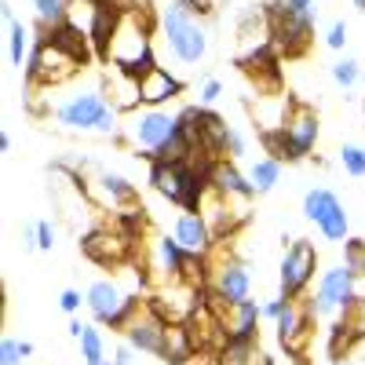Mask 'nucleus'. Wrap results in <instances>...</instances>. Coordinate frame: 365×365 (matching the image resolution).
I'll use <instances>...</instances> for the list:
<instances>
[{
    "instance_id": "f257e3e1",
    "label": "nucleus",
    "mask_w": 365,
    "mask_h": 365,
    "mask_svg": "<svg viewBox=\"0 0 365 365\" xmlns=\"http://www.w3.org/2000/svg\"><path fill=\"white\" fill-rule=\"evenodd\" d=\"M99 58L120 73H132V77H143L146 70H154L158 55H154V22H150V11L125 8V15H120L113 37Z\"/></svg>"
},
{
    "instance_id": "f03ea898",
    "label": "nucleus",
    "mask_w": 365,
    "mask_h": 365,
    "mask_svg": "<svg viewBox=\"0 0 365 365\" xmlns=\"http://www.w3.org/2000/svg\"><path fill=\"white\" fill-rule=\"evenodd\" d=\"M55 120H58V128H66V132H96V135H110V139L125 135L120 110L106 99V88H81L77 96L58 103Z\"/></svg>"
},
{
    "instance_id": "7ed1b4c3",
    "label": "nucleus",
    "mask_w": 365,
    "mask_h": 365,
    "mask_svg": "<svg viewBox=\"0 0 365 365\" xmlns=\"http://www.w3.org/2000/svg\"><path fill=\"white\" fill-rule=\"evenodd\" d=\"M161 37L168 44V51L179 58L182 66H197L208 55V29L197 22V15H190L187 8H165L161 11Z\"/></svg>"
},
{
    "instance_id": "20e7f679",
    "label": "nucleus",
    "mask_w": 365,
    "mask_h": 365,
    "mask_svg": "<svg viewBox=\"0 0 365 365\" xmlns=\"http://www.w3.org/2000/svg\"><path fill=\"white\" fill-rule=\"evenodd\" d=\"M125 117H128V120H125V139H128L135 150H143L146 161H154V158L161 154V146L179 132V117L168 113L165 106H161V110L143 106V110L125 113Z\"/></svg>"
},
{
    "instance_id": "39448f33",
    "label": "nucleus",
    "mask_w": 365,
    "mask_h": 365,
    "mask_svg": "<svg viewBox=\"0 0 365 365\" xmlns=\"http://www.w3.org/2000/svg\"><path fill=\"white\" fill-rule=\"evenodd\" d=\"M84 307L91 311V318L110 325V329H128V322L135 318V311L143 307V303L120 289L117 278H99L91 282L88 292H84Z\"/></svg>"
},
{
    "instance_id": "423d86ee",
    "label": "nucleus",
    "mask_w": 365,
    "mask_h": 365,
    "mask_svg": "<svg viewBox=\"0 0 365 365\" xmlns=\"http://www.w3.org/2000/svg\"><path fill=\"white\" fill-rule=\"evenodd\" d=\"M81 66L84 63H81L77 55H70V51H63L58 44H51V41L41 37V44L29 51V58H26V84L29 88H37V84L58 88V84H66Z\"/></svg>"
},
{
    "instance_id": "0eeeda50",
    "label": "nucleus",
    "mask_w": 365,
    "mask_h": 365,
    "mask_svg": "<svg viewBox=\"0 0 365 365\" xmlns=\"http://www.w3.org/2000/svg\"><path fill=\"white\" fill-rule=\"evenodd\" d=\"M267 22H270L267 34L274 48H282L285 55H303V48L311 41V26H314L311 15L292 11L285 0H274V4H267Z\"/></svg>"
},
{
    "instance_id": "6e6552de",
    "label": "nucleus",
    "mask_w": 365,
    "mask_h": 365,
    "mask_svg": "<svg viewBox=\"0 0 365 365\" xmlns=\"http://www.w3.org/2000/svg\"><path fill=\"white\" fill-rule=\"evenodd\" d=\"M358 307V292H354V270L347 263H336L332 270L322 274V282H318V292L311 299V311L314 318H329V314H336V311H351Z\"/></svg>"
},
{
    "instance_id": "1a4fd4ad",
    "label": "nucleus",
    "mask_w": 365,
    "mask_h": 365,
    "mask_svg": "<svg viewBox=\"0 0 365 365\" xmlns=\"http://www.w3.org/2000/svg\"><path fill=\"white\" fill-rule=\"evenodd\" d=\"M314 270H318V249L311 245L307 237H296L289 241V249L282 256V299H299L307 292V285L314 282Z\"/></svg>"
},
{
    "instance_id": "9d476101",
    "label": "nucleus",
    "mask_w": 365,
    "mask_h": 365,
    "mask_svg": "<svg viewBox=\"0 0 365 365\" xmlns=\"http://www.w3.org/2000/svg\"><path fill=\"white\" fill-rule=\"evenodd\" d=\"M208 285H212V292H216L212 311L216 307H234V303H245L252 296V274H249V267L241 259H223L220 267H212Z\"/></svg>"
},
{
    "instance_id": "9b49d317",
    "label": "nucleus",
    "mask_w": 365,
    "mask_h": 365,
    "mask_svg": "<svg viewBox=\"0 0 365 365\" xmlns=\"http://www.w3.org/2000/svg\"><path fill=\"white\" fill-rule=\"evenodd\" d=\"M165 332H168V322L146 303V307H139L135 318L128 322L125 336H128V344H132L139 354H154V358H161V351H165Z\"/></svg>"
},
{
    "instance_id": "f8f14e48",
    "label": "nucleus",
    "mask_w": 365,
    "mask_h": 365,
    "mask_svg": "<svg viewBox=\"0 0 365 365\" xmlns=\"http://www.w3.org/2000/svg\"><path fill=\"white\" fill-rule=\"evenodd\" d=\"M285 139H289V150H292V161H299V158H307L311 150H314V143H318V113L311 110V106H299V103H292V110H289V120H285Z\"/></svg>"
},
{
    "instance_id": "ddd939ff",
    "label": "nucleus",
    "mask_w": 365,
    "mask_h": 365,
    "mask_svg": "<svg viewBox=\"0 0 365 365\" xmlns=\"http://www.w3.org/2000/svg\"><path fill=\"white\" fill-rule=\"evenodd\" d=\"M179 96H182V81H179L172 70H165L161 63L139 77V99H143V106L161 110L165 103H172V99H179Z\"/></svg>"
},
{
    "instance_id": "4468645a",
    "label": "nucleus",
    "mask_w": 365,
    "mask_h": 365,
    "mask_svg": "<svg viewBox=\"0 0 365 365\" xmlns=\"http://www.w3.org/2000/svg\"><path fill=\"white\" fill-rule=\"evenodd\" d=\"M172 237H175L187 252H197V256H208V252H212V241H216L201 212H179V216H175V230H172Z\"/></svg>"
},
{
    "instance_id": "2eb2a0df",
    "label": "nucleus",
    "mask_w": 365,
    "mask_h": 365,
    "mask_svg": "<svg viewBox=\"0 0 365 365\" xmlns=\"http://www.w3.org/2000/svg\"><path fill=\"white\" fill-rule=\"evenodd\" d=\"M216 314L227 329V340H256V325L263 318V307L256 299H245V303H234V307H223Z\"/></svg>"
},
{
    "instance_id": "dca6fc26",
    "label": "nucleus",
    "mask_w": 365,
    "mask_h": 365,
    "mask_svg": "<svg viewBox=\"0 0 365 365\" xmlns=\"http://www.w3.org/2000/svg\"><path fill=\"white\" fill-rule=\"evenodd\" d=\"M212 190L223 194L227 201H252L256 197L249 175H241L234 161H216V168H212Z\"/></svg>"
},
{
    "instance_id": "f3484780",
    "label": "nucleus",
    "mask_w": 365,
    "mask_h": 365,
    "mask_svg": "<svg viewBox=\"0 0 365 365\" xmlns=\"http://www.w3.org/2000/svg\"><path fill=\"white\" fill-rule=\"evenodd\" d=\"M182 175H187V161L182 165H175V161H150V187H154L165 201H172V205H179Z\"/></svg>"
},
{
    "instance_id": "a211bd4d",
    "label": "nucleus",
    "mask_w": 365,
    "mask_h": 365,
    "mask_svg": "<svg viewBox=\"0 0 365 365\" xmlns=\"http://www.w3.org/2000/svg\"><path fill=\"white\" fill-rule=\"evenodd\" d=\"M190 358H197V344H194V336H190L187 322H168L161 361H168V365H182V361H190Z\"/></svg>"
},
{
    "instance_id": "6ab92c4d",
    "label": "nucleus",
    "mask_w": 365,
    "mask_h": 365,
    "mask_svg": "<svg viewBox=\"0 0 365 365\" xmlns=\"http://www.w3.org/2000/svg\"><path fill=\"white\" fill-rule=\"evenodd\" d=\"M125 249H128V241H125V237H117V234H110V230H96V234H88V237H84V256H88V259H96V263H103V267L120 263Z\"/></svg>"
},
{
    "instance_id": "aec40b11",
    "label": "nucleus",
    "mask_w": 365,
    "mask_h": 365,
    "mask_svg": "<svg viewBox=\"0 0 365 365\" xmlns=\"http://www.w3.org/2000/svg\"><path fill=\"white\" fill-rule=\"evenodd\" d=\"M106 96H110V103H113L120 113H135V110L143 106V99H139V77L120 73V70L110 73V81H106Z\"/></svg>"
},
{
    "instance_id": "412c9836",
    "label": "nucleus",
    "mask_w": 365,
    "mask_h": 365,
    "mask_svg": "<svg viewBox=\"0 0 365 365\" xmlns=\"http://www.w3.org/2000/svg\"><path fill=\"white\" fill-rule=\"evenodd\" d=\"M336 208H344V205H340V197L332 194V190H325V187H314V190H307V197H303V216H307L314 227H318V223H325Z\"/></svg>"
},
{
    "instance_id": "4be33fe9",
    "label": "nucleus",
    "mask_w": 365,
    "mask_h": 365,
    "mask_svg": "<svg viewBox=\"0 0 365 365\" xmlns=\"http://www.w3.org/2000/svg\"><path fill=\"white\" fill-rule=\"evenodd\" d=\"M4 22H8V58H11V66H22V58H26V51H29V29L15 19V11L4 4Z\"/></svg>"
},
{
    "instance_id": "5701e85b",
    "label": "nucleus",
    "mask_w": 365,
    "mask_h": 365,
    "mask_svg": "<svg viewBox=\"0 0 365 365\" xmlns=\"http://www.w3.org/2000/svg\"><path fill=\"white\" fill-rule=\"evenodd\" d=\"M278 179H282V161H274V158H259L249 172V182H252L256 194H270L278 187Z\"/></svg>"
},
{
    "instance_id": "b1692460",
    "label": "nucleus",
    "mask_w": 365,
    "mask_h": 365,
    "mask_svg": "<svg viewBox=\"0 0 365 365\" xmlns=\"http://www.w3.org/2000/svg\"><path fill=\"white\" fill-rule=\"evenodd\" d=\"M182 259H187V249H182L175 237H158V270H165L172 282L179 278Z\"/></svg>"
},
{
    "instance_id": "393cba45",
    "label": "nucleus",
    "mask_w": 365,
    "mask_h": 365,
    "mask_svg": "<svg viewBox=\"0 0 365 365\" xmlns=\"http://www.w3.org/2000/svg\"><path fill=\"white\" fill-rule=\"evenodd\" d=\"M99 187H103V194L110 197V205H128V201H135L132 182H128L125 175H117V172H103V175H99Z\"/></svg>"
},
{
    "instance_id": "a878e982",
    "label": "nucleus",
    "mask_w": 365,
    "mask_h": 365,
    "mask_svg": "<svg viewBox=\"0 0 365 365\" xmlns=\"http://www.w3.org/2000/svg\"><path fill=\"white\" fill-rule=\"evenodd\" d=\"M81 358H84V365H103L106 361V340L96 325H84V332H81Z\"/></svg>"
},
{
    "instance_id": "bb28decb",
    "label": "nucleus",
    "mask_w": 365,
    "mask_h": 365,
    "mask_svg": "<svg viewBox=\"0 0 365 365\" xmlns=\"http://www.w3.org/2000/svg\"><path fill=\"white\" fill-rule=\"evenodd\" d=\"M70 4H73V0H34L37 19H41V26H44V29L63 26V22L70 19Z\"/></svg>"
},
{
    "instance_id": "cd10ccee",
    "label": "nucleus",
    "mask_w": 365,
    "mask_h": 365,
    "mask_svg": "<svg viewBox=\"0 0 365 365\" xmlns=\"http://www.w3.org/2000/svg\"><path fill=\"white\" fill-rule=\"evenodd\" d=\"M256 354V340H227L220 351V365H252Z\"/></svg>"
},
{
    "instance_id": "c85d7f7f",
    "label": "nucleus",
    "mask_w": 365,
    "mask_h": 365,
    "mask_svg": "<svg viewBox=\"0 0 365 365\" xmlns=\"http://www.w3.org/2000/svg\"><path fill=\"white\" fill-rule=\"evenodd\" d=\"M361 77V63L358 58H340V63H332V81H336L340 88H354Z\"/></svg>"
},
{
    "instance_id": "c756f323",
    "label": "nucleus",
    "mask_w": 365,
    "mask_h": 365,
    "mask_svg": "<svg viewBox=\"0 0 365 365\" xmlns=\"http://www.w3.org/2000/svg\"><path fill=\"white\" fill-rule=\"evenodd\" d=\"M344 263L354 270V278H361L365 274V241H358V237L344 241Z\"/></svg>"
},
{
    "instance_id": "7c9ffc66",
    "label": "nucleus",
    "mask_w": 365,
    "mask_h": 365,
    "mask_svg": "<svg viewBox=\"0 0 365 365\" xmlns=\"http://www.w3.org/2000/svg\"><path fill=\"white\" fill-rule=\"evenodd\" d=\"M340 165L347 168V175H365V150L361 146H354V143H344V150H340Z\"/></svg>"
},
{
    "instance_id": "2f4dec72",
    "label": "nucleus",
    "mask_w": 365,
    "mask_h": 365,
    "mask_svg": "<svg viewBox=\"0 0 365 365\" xmlns=\"http://www.w3.org/2000/svg\"><path fill=\"white\" fill-rule=\"evenodd\" d=\"M223 154H227L230 161H241V158L249 154V139L241 135L237 128H230V132H227V143H223Z\"/></svg>"
},
{
    "instance_id": "473e14b6",
    "label": "nucleus",
    "mask_w": 365,
    "mask_h": 365,
    "mask_svg": "<svg viewBox=\"0 0 365 365\" xmlns=\"http://www.w3.org/2000/svg\"><path fill=\"white\" fill-rule=\"evenodd\" d=\"M22 344L15 340V336H4L0 340V365H22Z\"/></svg>"
},
{
    "instance_id": "72a5a7b5",
    "label": "nucleus",
    "mask_w": 365,
    "mask_h": 365,
    "mask_svg": "<svg viewBox=\"0 0 365 365\" xmlns=\"http://www.w3.org/2000/svg\"><path fill=\"white\" fill-rule=\"evenodd\" d=\"M347 34H351V29H347V22H344V19H336V22L329 26V34H325V44H329L332 51H344V44L351 41Z\"/></svg>"
},
{
    "instance_id": "f704fd0d",
    "label": "nucleus",
    "mask_w": 365,
    "mask_h": 365,
    "mask_svg": "<svg viewBox=\"0 0 365 365\" xmlns=\"http://www.w3.org/2000/svg\"><path fill=\"white\" fill-rule=\"evenodd\" d=\"M220 96H223V84H220L216 77H208V81L201 84V91H197V106H212V103H220Z\"/></svg>"
},
{
    "instance_id": "c9c22d12",
    "label": "nucleus",
    "mask_w": 365,
    "mask_h": 365,
    "mask_svg": "<svg viewBox=\"0 0 365 365\" xmlns=\"http://www.w3.org/2000/svg\"><path fill=\"white\" fill-rule=\"evenodd\" d=\"M37 249H41V252H51V249H55V227H51L48 220L37 223Z\"/></svg>"
},
{
    "instance_id": "e433bc0d",
    "label": "nucleus",
    "mask_w": 365,
    "mask_h": 365,
    "mask_svg": "<svg viewBox=\"0 0 365 365\" xmlns=\"http://www.w3.org/2000/svg\"><path fill=\"white\" fill-rule=\"evenodd\" d=\"M81 303H84V299H81L77 289H63V296H58V307H63L66 314H77V311H81Z\"/></svg>"
},
{
    "instance_id": "4c0bfd02",
    "label": "nucleus",
    "mask_w": 365,
    "mask_h": 365,
    "mask_svg": "<svg viewBox=\"0 0 365 365\" xmlns=\"http://www.w3.org/2000/svg\"><path fill=\"white\" fill-rule=\"evenodd\" d=\"M289 303H292V299H282V296H278V299H267V303H263V318H267V322H278V318L285 314Z\"/></svg>"
},
{
    "instance_id": "58836bf2",
    "label": "nucleus",
    "mask_w": 365,
    "mask_h": 365,
    "mask_svg": "<svg viewBox=\"0 0 365 365\" xmlns=\"http://www.w3.org/2000/svg\"><path fill=\"white\" fill-rule=\"evenodd\" d=\"M172 4L187 8L190 15H208V11H212V4H216V0H172Z\"/></svg>"
},
{
    "instance_id": "ea45409f",
    "label": "nucleus",
    "mask_w": 365,
    "mask_h": 365,
    "mask_svg": "<svg viewBox=\"0 0 365 365\" xmlns=\"http://www.w3.org/2000/svg\"><path fill=\"white\" fill-rule=\"evenodd\" d=\"M135 354H139V351H135L132 344H120V347L113 351V361H117V365H135Z\"/></svg>"
},
{
    "instance_id": "a19ab883",
    "label": "nucleus",
    "mask_w": 365,
    "mask_h": 365,
    "mask_svg": "<svg viewBox=\"0 0 365 365\" xmlns=\"http://www.w3.org/2000/svg\"><path fill=\"white\" fill-rule=\"evenodd\" d=\"M285 4H289L292 11H299V15H311V19H318V8H314V0H285Z\"/></svg>"
},
{
    "instance_id": "79ce46f5",
    "label": "nucleus",
    "mask_w": 365,
    "mask_h": 365,
    "mask_svg": "<svg viewBox=\"0 0 365 365\" xmlns=\"http://www.w3.org/2000/svg\"><path fill=\"white\" fill-rule=\"evenodd\" d=\"M22 249H37V223H29L22 230Z\"/></svg>"
},
{
    "instance_id": "37998d69",
    "label": "nucleus",
    "mask_w": 365,
    "mask_h": 365,
    "mask_svg": "<svg viewBox=\"0 0 365 365\" xmlns=\"http://www.w3.org/2000/svg\"><path fill=\"white\" fill-rule=\"evenodd\" d=\"M66 332H70L73 340H81V332H84V322H81V318H73V322L66 325Z\"/></svg>"
},
{
    "instance_id": "c03bdc74",
    "label": "nucleus",
    "mask_w": 365,
    "mask_h": 365,
    "mask_svg": "<svg viewBox=\"0 0 365 365\" xmlns=\"http://www.w3.org/2000/svg\"><path fill=\"white\" fill-rule=\"evenodd\" d=\"M354 8H358V11H365V0H354Z\"/></svg>"
},
{
    "instance_id": "a18cd8bd",
    "label": "nucleus",
    "mask_w": 365,
    "mask_h": 365,
    "mask_svg": "<svg viewBox=\"0 0 365 365\" xmlns=\"http://www.w3.org/2000/svg\"><path fill=\"white\" fill-rule=\"evenodd\" d=\"M259 365H274V361H270V358H263V361H259Z\"/></svg>"
},
{
    "instance_id": "49530a36",
    "label": "nucleus",
    "mask_w": 365,
    "mask_h": 365,
    "mask_svg": "<svg viewBox=\"0 0 365 365\" xmlns=\"http://www.w3.org/2000/svg\"><path fill=\"white\" fill-rule=\"evenodd\" d=\"M103 365H117V361H103Z\"/></svg>"
}]
</instances>
